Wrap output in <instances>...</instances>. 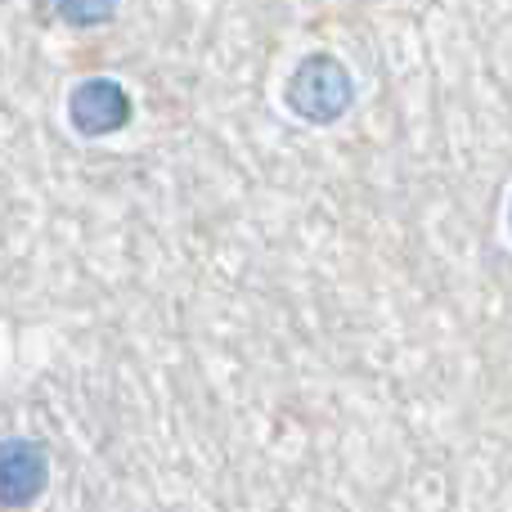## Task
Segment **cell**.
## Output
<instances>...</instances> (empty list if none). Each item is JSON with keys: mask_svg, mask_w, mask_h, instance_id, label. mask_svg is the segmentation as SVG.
<instances>
[{"mask_svg": "<svg viewBox=\"0 0 512 512\" xmlns=\"http://www.w3.org/2000/svg\"><path fill=\"white\" fill-rule=\"evenodd\" d=\"M283 99H288L292 117L310 126H333L351 113L355 104V77L342 59L315 50L288 72V86H283Z\"/></svg>", "mask_w": 512, "mask_h": 512, "instance_id": "cell-1", "label": "cell"}, {"mask_svg": "<svg viewBox=\"0 0 512 512\" xmlns=\"http://www.w3.org/2000/svg\"><path fill=\"white\" fill-rule=\"evenodd\" d=\"M122 0H54V14L72 27H104L113 23Z\"/></svg>", "mask_w": 512, "mask_h": 512, "instance_id": "cell-4", "label": "cell"}, {"mask_svg": "<svg viewBox=\"0 0 512 512\" xmlns=\"http://www.w3.org/2000/svg\"><path fill=\"white\" fill-rule=\"evenodd\" d=\"M131 113H135L131 95H126V86L113 77H86V81H77L68 95V122H72V131L86 135V140H104V135L126 131Z\"/></svg>", "mask_w": 512, "mask_h": 512, "instance_id": "cell-2", "label": "cell"}, {"mask_svg": "<svg viewBox=\"0 0 512 512\" xmlns=\"http://www.w3.org/2000/svg\"><path fill=\"white\" fill-rule=\"evenodd\" d=\"M50 486V454L32 436H5L0 441V508L14 512L45 495Z\"/></svg>", "mask_w": 512, "mask_h": 512, "instance_id": "cell-3", "label": "cell"}, {"mask_svg": "<svg viewBox=\"0 0 512 512\" xmlns=\"http://www.w3.org/2000/svg\"><path fill=\"white\" fill-rule=\"evenodd\" d=\"M508 221H512V207H508Z\"/></svg>", "mask_w": 512, "mask_h": 512, "instance_id": "cell-5", "label": "cell"}]
</instances>
